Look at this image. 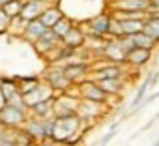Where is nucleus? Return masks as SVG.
I'll return each instance as SVG.
<instances>
[{
    "instance_id": "nucleus-9",
    "label": "nucleus",
    "mask_w": 159,
    "mask_h": 146,
    "mask_svg": "<svg viewBox=\"0 0 159 146\" xmlns=\"http://www.w3.org/2000/svg\"><path fill=\"white\" fill-rule=\"evenodd\" d=\"M116 17L120 19L122 36H125V34H137V32L144 30V17L146 15H116Z\"/></svg>"
},
{
    "instance_id": "nucleus-13",
    "label": "nucleus",
    "mask_w": 159,
    "mask_h": 146,
    "mask_svg": "<svg viewBox=\"0 0 159 146\" xmlns=\"http://www.w3.org/2000/svg\"><path fill=\"white\" fill-rule=\"evenodd\" d=\"M23 129L34 140H45V124H43V118H38V116L26 118L25 124H23Z\"/></svg>"
},
{
    "instance_id": "nucleus-18",
    "label": "nucleus",
    "mask_w": 159,
    "mask_h": 146,
    "mask_svg": "<svg viewBox=\"0 0 159 146\" xmlns=\"http://www.w3.org/2000/svg\"><path fill=\"white\" fill-rule=\"evenodd\" d=\"M101 105H103V103H96V101H88V99H79L77 114L81 116L83 120H86V118H96V116H99Z\"/></svg>"
},
{
    "instance_id": "nucleus-10",
    "label": "nucleus",
    "mask_w": 159,
    "mask_h": 146,
    "mask_svg": "<svg viewBox=\"0 0 159 146\" xmlns=\"http://www.w3.org/2000/svg\"><path fill=\"white\" fill-rule=\"evenodd\" d=\"M90 71V66L86 62H75V60H69L64 64V73L67 75V79L71 83H81Z\"/></svg>"
},
{
    "instance_id": "nucleus-8",
    "label": "nucleus",
    "mask_w": 159,
    "mask_h": 146,
    "mask_svg": "<svg viewBox=\"0 0 159 146\" xmlns=\"http://www.w3.org/2000/svg\"><path fill=\"white\" fill-rule=\"evenodd\" d=\"M103 56L109 60V62H112V64H125V58H127V52L124 51V47L120 45V41H118V38H112L111 41H107L105 45H103Z\"/></svg>"
},
{
    "instance_id": "nucleus-3",
    "label": "nucleus",
    "mask_w": 159,
    "mask_h": 146,
    "mask_svg": "<svg viewBox=\"0 0 159 146\" xmlns=\"http://www.w3.org/2000/svg\"><path fill=\"white\" fill-rule=\"evenodd\" d=\"M150 0H114L112 13L116 15H146Z\"/></svg>"
},
{
    "instance_id": "nucleus-4",
    "label": "nucleus",
    "mask_w": 159,
    "mask_h": 146,
    "mask_svg": "<svg viewBox=\"0 0 159 146\" xmlns=\"http://www.w3.org/2000/svg\"><path fill=\"white\" fill-rule=\"evenodd\" d=\"M26 112L28 111H23L19 107H13V105H6L2 111H0V122H2L8 129H19L23 127L25 120H26Z\"/></svg>"
},
{
    "instance_id": "nucleus-19",
    "label": "nucleus",
    "mask_w": 159,
    "mask_h": 146,
    "mask_svg": "<svg viewBox=\"0 0 159 146\" xmlns=\"http://www.w3.org/2000/svg\"><path fill=\"white\" fill-rule=\"evenodd\" d=\"M43 10H45V4L38 2V0H25L23 10H21L19 15H21L25 21H32V19H38Z\"/></svg>"
},
{
    "instance_id": "nucleus-21",
    "label": "nucleus",
    "mask_w": 159,
    "mask_h": 146,
    "mask_svg": "<svg viewBox=\"0 0 159 146\" xmlns=\"http://www.w3.org/2000/svg\"><path fill=\"white\" fill-rule=\"evenodd\" d=\"M99 86L109 94V96H120L122 90H124V81L122 77H116V79H101L98 81Z\"/></svg>"
},
{
    "instance_id": "nucleus-29",
    "label": "nucleus",
    "mask_w": 159,
    "mask_h": 146,
    "mask_svg": "<svg viewBox=\"0 0 159 146\" xmlns=\"http://www.w3.org/2000/svg\"><path fill=\"white\" fill-rule=\"evenodd\" d=\"M6 129H8V127H6V125H4L2 122H0V137H2V135H4V131H6Z\"/></svg>"
},
{
    "instance_id": "nucleus-1",
    "label": "nucleus",
    "mask_w": 159,
    "mask_h": 146,
    "mask_svg": "<svg viewBox=\"0 0 159 146\" xmlns=\"http://www.w3.org/2000/svg\"><path fill=\"white\" fill-rule=\"evenodd\" d=\"M81 125H83V118L77 112L66 114V116H54L52 140H56V142H69V139L79 133Z\"/></svg>"
},
{
    "instance_id": "nucleus-15",
    "label": "nucleus",
    "mask_w": 159,
    "mask_h": 146,
    "mask_svg": "<svg viewBox=\"0 0 159 146\" xmlns=\"http://www.w3.org/2000/svg\"><path fill=\"white\" fill-rule=\"evenodd\" d=\"M47 30V26L43 25V21L38 17V19H32V21H26V25H25V28H23V38L26 39V41H36L43 32Z\"/></svg>"
},
{
    "instance_id": "nucleus-20",
    "label": "nucleus",
    "mask_w": 159,
    "mask_h": 146,
    "mask_svg": "<svg viewBox=\"0 0 159 146\" xmlns=\"http://www.w3.org/2000/svg\"><path fill=\"white\" fill-rule=\"evenodd\" d=\"M52 101H54V96L52 98H47V99H41L39 103H36L28 111L34 116H38V118H49V116H52Z\"/></svg>"
},
{
    "instance_id": "nucleus-7",
    "label": "nucleus",
    "mask_w": 159,
    "mask_h": 146,
    "mask_svg": "<svg viewBox=\"0 0 159 146\" xmlns=\"http://www.w3.org/2000/svg\"><path fill=\"white\" fill-rule=\"evenodd\" d=\"M60 43H62V39L56 36V32H54L52 28H47V30L34 41V47H36V51H38L39 54H49V52H52Z\"/></svg>"
},
{
    "instance_id": "nucleus-24",
    "label": "nucleus",
    "mask_w": 159,
    "mask_h": 146,
    "mask_svg": "<svg viewBox=\"0 0 159 146\" xmlns=\"http://www.w3.org/2000/svg\"><path fill=\"white\" fill-rule=\"evenodd\" d=\"M73 25H75V21H71L67 15H64V17H62V19H60V21L52 26V30H54V32H56V36L62 39V38H64V34H66V32H67Z\"/></svg>"
},
{
    "instance_id": "nucleus-27",
    "label": "nucleus",
    "mask_w": 159,
    "mask_h": 146,
    "mask_svg": "<svg viewBox=\"0 0 159 146\" xmlns=\"http://www.w3.org/2000/svg\"><path fill=\"white\" fill-rule=\"evenodd\" d=\"M157 98H159V94H152V96L144 98V99H142V101H140V103L137 105V109H135L133 112H137V111H142V109H146V107H148V105H152V103H153V99H157Z\"/></svg>"
},
{
    "instance_id": "nucleus-16",
    "label": "nucleus",
    "mask_w": 159,
    "mask_h": 146,
    "mask_svg": "<svg viewBox=\"0 0 159 146\" xmlns=\"http://www.w3.org/2000/svg\"><path fill=\"white\" fill-rule=\"evenodd\" d=\"M62 17H64V11H62V8H60L58 4L54 6V2L49 4V6H45V10H43L41 15H39V19L43 21V25H45L47 28H52Z\"/></svg>"
},
{
    "instance_id": "nucleus-28",
    "label": "nucleus",
    "mask_w": 159,
    "mask_h": 146,
    "mask_svg": "<svg viewBox=\"0 0 159 146\" xmlns=\"http://www.w3.org/2000/svg\"><path fill=\"white\" fill-rule=\"evenodd\" d=\"M8 105V99H6V96H4V92L2 90H0V111H2L4 107Z\"/></svg>"
},
{
    "instance_id": "nucleus-23",
    "label": "nucleus",
    "mask_w": 159,
    "mask_h": 146,
    "mask_svg": "<svg viewBox=\"0 0 159 146\" xmlns=\"http://www.w3.org/2000/svg\"><path fill=\"white\" fill-rule=\"evenodd\" d=\"M23 4H25V0H8V2L2 6V10H4L11 19H13V17H17V15L21 13Z\"/></svg>"
},
{
    "instance_id": "nucleus-25",
    "label": "nucleus",
    "mask_w": 159,
    "mask_h": 146,
    "mask_svg": "<svg viewBox=\"0 0 159 146\" xmlns=\"http://www.w3.org/2000/svg\"><path fill=\"white\" fill-rule=\"evenodd\" d=\"M10 25H11V17L0 8V34H6L10 32Z\"/></svg>"
},
{
    "instance_id": "nucleus-32",
    "label": "nucleus",
    "mask_w": 159,
    "mask_h": 146,
    "mask_svg": "<svg viewBox=\"0 0 159 146\" xmlns=\"http://www.w3.org/2000/svg\"><path fill=\"white\" fill-rule=\"evenodd\" d=\"M155 146H159V137H157V139H155Z\"/></svg>"
},
{
    "instance_id": "nucleus-11",
    "label": "nucleus",
    "mask_w": 159,
    "mask_h": 146,
    "mask_svg": "<svg viewBox=\"0 0 159 146\" xmlns=\"http://www.w3.org/2000/svg\"><path fill=\"white\" fill-rule=\"evenodd\" d=\"M86 39H88V34L84 32V28L79 26V25H73V26L64 34L62 43H66V45H69V47H73V49H81V47L86 43Z\"/></svg>"
},
{
    "instance_id": "nucleus-30",
    "label": "nucleus",
    "mask_w": 159,
    "mask_h": 146,
    "mask_svg": "<svg viewBox=\"0 0 159 146\" xmlns=\"http://www.w3.org/2000/svg\"><path fill=\"white\" fill-rule=\"evenodd\" d=\"M6 2H8V0H0V8H2V6H4Z\"/></svg>"
},
{
    "instance_id": "nucleus-17",
    "label": "nucleus",
    "mask_w": 159,
    "mask_h": 146,
    "mask_svg": "<svg viewBox=\"0 0 159 146\" xmlns=\"http://www.w3.org/2000/svg\"><path fill=\"white\" fill-rule=\"evenodd\" d=\"M155 77H157V73H148L146 75V79H144V83L139 86V90H137V94L133 96V99H131V103H129V112H133L135 109H137V105L146 98V94H148V90H150V86L153 84V81H155Z\"/></svg>"
},
{
    "instance_id": "nucleus-2",
    "label": "nucleus",
    "mask_w": 159,
    "mask_h": 146,
    "mask_svg": "<svg viewBox=\"0 0 159 146\" xmlns=\"http://www.w3.org/2000/svg\"><path fill=\"white\" fill-rule=\"evenodd\" d=\"M77 96L81 99H88V101H96V103H107L109 94L99 86V83L96 79H83L77 86Z\"/></svg>"
},
{
    "instance_id": "nucleus-14",
    "label": "nucleus",
    "mask_w": 159,
    "mask_h": 146,
    "mask_svg": "<svg viewBox=\"0 0 159 146\" xmlns=\"http://www.w3.org/2000/svg\"><path fill=\"white\" fill-rule=\"evenodd\" d=\"M92 77H94L96 81H101V79H116V77H124L122 64H112V62H109L107 66L94 69V71H92Z\"/></svg>"
},
{
    "instance_id": "nucleus-6",
    "label": "nucleus",
    "mask_w": 159,
    "mask_h": 146,
    "mask_svg": "<svg viewBox=\"0 0 159 146\" xmlns=\"http://www.w3.org/2000/svg\"><path fill=\"white\" fill-rule=\"evenodd\" d=\"M111 19H112V13H105V11H99L96 13L94 17H90L86 21V26H88V34H98V36H109V30H111Z\"/></svg>"
},
{
    "instance_id": "nucleus-33",
    "label": "nucleus",
    "mask_w": 159,
    "mask_h": 146,
    "mask_svg": "<svg viewBox=\"0 0 159 146\" xmlns=\"http://www.w3.org/2000/svg\"><path fill=\"white\" fill-rule=\"evenodd\" d=\"M2 79H4V77H0V86H2Z\"/></svg>"
},
{
    "instance_id": "nucleus-5",
    "label": "nucleus",
    "mask_w": 159,
    "mask_h": 146,
    "mask_svg": "<svg viewBox=\"0 0 159 146\" xmlns=\"http://www.w3.org/2000/svg\"><path fill=\"white\" fill-rule=\"evenodd\" d=\"M45 83L54 90V92H67L71 88V81L64 73V67H51L45 73Z\"/></svg>"
},
{
    "instance_id": "nucleus-22",
    "label": "nucleus",
    "mask_w": 159,
    "mask_h": 146,
    "mask_svg": "<svg viewBox=\"0 0 159 146\" xmlns=\"http://www.w3.org/2000/svg\"><path fill=\"white\" fill-rule=\"evenodd\" d=\"M144 32L159 43V15H146L144 17Z\"/></svg>"
},
{
    "instance_id": "nucleus-31",
    "label": "nucleus",
    "mask_w": 159,
    "mask_h": 146,
    "mask_svg": "<svg viewBox=\"0 0 159 146\" xmlns=\"http://www.w3.org/2000/svg\"><path fill=\"white\" fill-rule=\"evenodd\" d=\"M150 2H152V4H157V6H159V0H150Z\"/></svg>"
},
{
    "instance_id": "nucleus-26",
    "label": "nucleus",
    "mask_w": 159,
    "mask_h": 146,
    "mask_svg": "<svg viewBox=\"0 0 159 146\" xmlns=\"http://www.w3.org/2000/svg\"><path fill=\"white\" fill-rule=\"evenodd\" d=\"M118 125H120V124H118V122H114V124L109 127V131H107V133L99 139V144H107L112 137H116V133H118Z\"/></svg>"
},
{
    "instance_id": "nucleus-12",
    "label": "nucleus",
    "mask_w": 159,
    "mask_h": 146,
    "mask_svg": "<svg viewBox=\"0 0 159 146\" xmlns=\"http://www.w3.org/2000/svg\"><path fill=\"white\" fill-rule=\"evenodd\" d=\"M150 60H152V49L146 47H133L131 51H127V58H125V62L135 67H142Z\"/></svg>"
}]
</instances>
